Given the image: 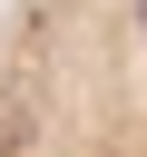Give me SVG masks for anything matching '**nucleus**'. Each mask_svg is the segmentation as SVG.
Listing matches in <instances>:
<instances>
[{
  "mask_svg": "<svg viewBox=\"0 0 147 157\" xmlns=\"http://www.w3.org/2000/svg\"><path fill=\"white\" fill-rule=\"evenodd\" d=\"M0 157H147V0H0Z\"/></svg>",
  "mask_w": 147,
  "mask_h": 157,
  "instance_id": "obj_1",
  "label": "nucleus"
}]
</instances>
